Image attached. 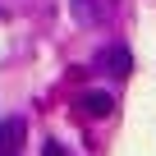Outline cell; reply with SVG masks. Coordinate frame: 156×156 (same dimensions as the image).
Returning <instances> with one entry per match:
<instances>
[{
  "label": "cell",
  "mask_w": 156,
  "mask_h": 156,
  "mask_svg": "<svg viewBox=\"0 0 156 156\" xmlns=\"http://www.w3.org/2000/svg\"><path fill=\"white\" fill-rule=\"evenodd\" d=\"M19 151H23V119L5 115L0 119V156H19Z\"/></svg>",
  "instance_id": "cell-1"
},
{
  "label": "cell",
  "mask_w": 156,
  "mask_h": 156,
  "mask_svg": "<svg viewBox=\"0 0 156 156\" xmlns=\"http://www.w3.org/2000/svg\"><path fill=\"white\" fill-rule=\"evenodd\" d=\"M78 110H83L87 119H106L115 110V97L110 92H83V97H78Z\"/></svg>",
  "instance_id": "cell-2"
},
{
  "label": "cell",
  "mask_w": 156,
  "mask_h": 156,
  "mask_svg": "<svg viewBox=\"0 0 156 156\" xmlns=\"http://www.w3.org/2000/svg\"><path fill=\"white\" fill-rule=\"evenodd\" d=\"M101 64H106L110 73H119V78H124V73L133 69V55H129V46H110V51L101 55Z\"/></svg>",
  "instance_id": "cell-3"
},
{
  "label": "cell",
  "mask_w": 156,
  "mask_h": 156,
  "mask_svg": "<svg viewBox=\"0 0 156 156\" xmlns=\"http://www.w3.org/2000/svg\"><path fill=\"white\" fill-rule=\"evenodd\" d=\"M41 156H64V147H60V142H46V151H41Z\"/></svg>",
  "instance_id": "cell-4"
}]
</instances>
